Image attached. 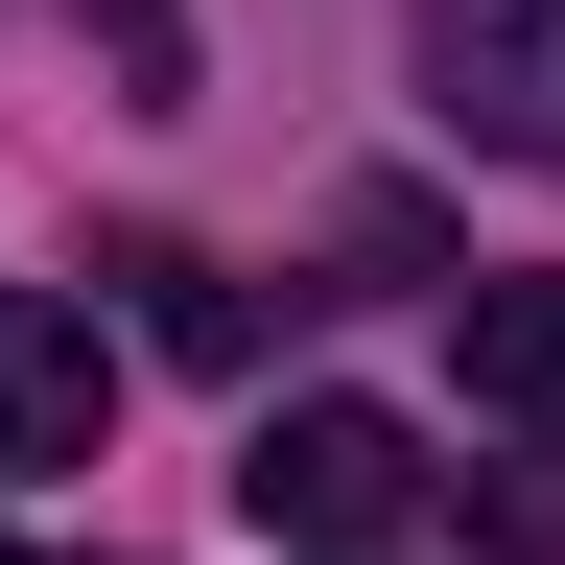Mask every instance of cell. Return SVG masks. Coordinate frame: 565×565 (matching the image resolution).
<instances>
[{
  "instance_id": "obj_1",
  "label": "cell",
  "mask_w": 565,
  "mask_h": 565,
  "mask_svg": "<svg viewBox=\"0 0 565 565\" xmlns=\"http://www.w3.org/2000/svg\"><path fill=\"white\" fill-rule=\"evenodd\" d=\"M236 494H259V542H282V565H353V542H401V519H424V424H401V401H259Z\"/></svg>"
},
{
  "instance_id": "obj_2",
  "label": "cell",
  "mask_w": 565,
  "mask_h": 565,
  "mask_svg": "<svg viewBox=\"0 0 565 565\" xmlns=\"http://www.w3.org/2000/svg\"><path fill=\"white\" fill-rule=\"evenodd\" d=\"M424 95L494 166H565V0H424Z\"/></svg>"
},
{
  "instance_id": "obj_3",
  "label": "cell",
  "mask_w": 565,
  "mask_h": 565,
  "mask_svg": "<svg viewBox=\"0 0 565 565\" xmlns=\"http://www.w3.org/2000/svg\"><path fill=\"white\" fill-rule=\"evenodd\" d=\"M95 424H118V353H95V307L0 282V471H95Z\"/></svg>"
},
{
  "instance_id": "obj_4",
  "label": "cell",
  "mask_w": 565,
  "mask_h": 565,
  "mask_svg": "<svg viewBox=\"0 0 565 565\" xmlns=\"http://www.w3.org/2000/svg\"><path fill=\"white\" fill-rule=\"evenodd\" d=\"M448 330H471L494 424H565V282H448Z\"/></svg>"
},
{
  "instance_id": "obj_5",
  "label": "cell",
  "mask_w": 565,
  "mask_h": 565,
  "mask_svg": "<svg viewBox=\"0 0 565 565\" xmlns=\"http://www.w3.org/2000/svg\"><path fill=\"white\" fill-rule=\"evenodd\" d=\"M95 47H118V71H166V47H189V24H166V0H95Z\"/></svg>"
},
{
  "instance_id": "obj_6",
  "label": "cell",
  "mask_w": 565,
  "mask_h": 565,
  "mask_svg": "<svg viewBox=\"0 0 565 565\" xmlns=\"http://www.w3.org/2000/svg\"><path fill=\"white\" fill-rule=\"evenodd\" d=\"M353 565H377V542H353Z\"/></svg>"
},
{
  "instance_id": "obj_7",
  "label": "cell",
  "mask_w": 565,
  "mask_h": 565,
  "mask_svg": "<svg viewBox=\"0 0 565 565\" xmlns=\"http://www.w3.org/2000/svg\"><path fill=\"white\" fill-rule=\"evenodd\" d=\"M0 565H24V542H0Z\"/></svg>"
}]
</instances>
